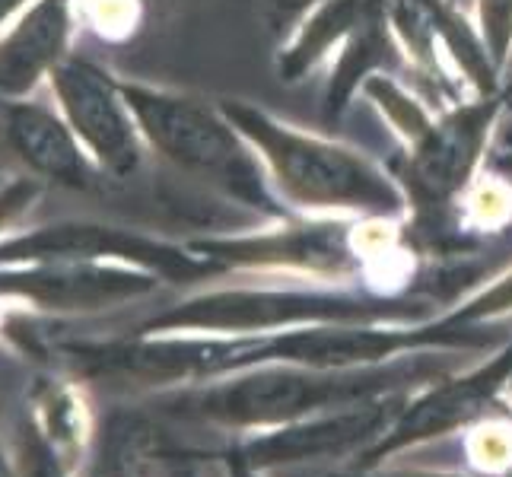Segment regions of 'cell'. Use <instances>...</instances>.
<instances>
[{
    "label": "cell",
    "mask_w": 512,
    "mask_h": 477,
    "mask_svg": "<svg viewBox=\"0 0 512 477\" xmlns=\"http://www.w3.org/2000/svg\"><path fill=\"white\" fill-rule=\"evenodd\" d=\"M194 252L223 271L350 287L379 296H411L423 252L411 220L382 217H306L287 214L242 233L191 242Z\"/></svg>",
    "instance_id": "6da1fadb"
},
{
    "label": "cell",
    "mask_w": 512,
    "mask_h": 477,
    "mask_svg": "<svg viewBox=\"0 0 512 477\" xmlns=\"http://www.w3.org/2000/svg\"><path fill=\"white\" fill-rule=\"evenodd\" d=\"M360 96L379 112L401 147L392 172L408 194L411 223L452 217L458 198L487 169V156L512 109L503 93L433 105L398 74H373Z\"/></svg>",
    "instance_id": "7a4b0ae2"
},
{
    "label": "cell",
    "mask_w": 512,
    "mask_h": 477,
    "mask_svg": "<svg viewBox=\"0 0 512 477\" xmlns=\"http://www.w3.org/2000/svg\"><path fill=\"white\" fill-rule=\"evenodd\" d=\"M229 121L258 153L290 214L408 220V194L395 172L347 140L299 128L249 99H220Z\"/></svg>",
    "instance_id": "3957f363"
},
{
    "label": "cell",
    "mask_w": 512,
    "mask_h": 477,
    "mask_svg": "<svg viewBox=\"0 0 512 477\" xmlns=\"http://www.w3.org/2000/svg\"><path fill=\"white\" fill-rule=\"evenodd\" d=\"M468 350H417L376 366L312 369V366H258L220 376L188 398L194 414L233 430H271L344 404L382 395L417 392L455 373Z\"/></svg>",
    "instance_id": "277c9868"
},
{
    "label": "cell",
    "mask_w": 512,
    "mask_h": 477,
    "mask_svg": "<svg viewBox=\"0 0 512 477\" xmlns=\"http://www.w3.org/2000/svg\"><path fill=\"white\" fill-rule=\"evenodd\" d=\"M121 93L137 118L144 144L172 169L261 220L290 214L274 194L258 153L220 102L134 80H121Z\"/></svg>",
    "instance_id": "5b68a950"
},
{
    "label": "cell",
    "mask_w": 512,
    "mask_h": 477,
    "mask_svg": "<svg viewBox=\"0 0 512 477\" xmlns=\"http://www.w3.org/2000/svg\"><path fill=\"white\" fill-rule=\"evenodd\" d=\"M436 309L420 296H379L322 284L223 287L153 318V331L185 334H271L315 325H417Z\"/></svg>",
    "instance_id": "8992f818"
},
{
    "label": "cell",
    "mask_w": 512,
    "mask_h": 477,
    "mask_svg": "<svg viewBox=\"0 0 512 477\" xmlns=\"http://www.w3.org/2000/svg\"><path fill=\"white\" fill-rule=\"evenodd\" d=\"M512 382V338L493 350V357L474 366H458L455 373L436 379L408 395L398 420L379 443L369 449L353 468H379L385 458L401 449H411L430 439H443L455 430H468L471 423L500 408V398Z\"/></svg>",
    "instance_id": "52a82bcc"
},
{
    "label": "cell",
    "mask_w": 512,
    "mask_h": 477,
    "mask_svg": "<svg viewBox=\"0 0 512 477\" xmlns=\"http://www.w3.org/2000/svg\"><path fill=\"white\" fill-rule=\"evenodd\" d=\"M408 395L411 392L369 398L284 423V427L258 430L249 439H242L236 446V455L261 474L274 468L344 462V458H357L360 462L392 430Z\"/></svg>",
    "instance_id": "ba28073f"
},
{
    "label": "cell",
    "mask_w": 512,
    "mask_h": 477,
    "mask_svg": "<svg viewBox=\"0 0 512 477\" xmlns=\"http://www.w3.org/2000/svg\"><path fill=\"white\" fill-rule=\"evenodd\" d=\"M51 83L61 99V112L83 150L102 172L131 179L144 163V134L121 93V80L83 58H64L51 70Z\"/></svg>",
    "instance_id": "9c48e42d"
},
{
    "label": "cell",
    "mask_w": 512,
    "mask_h": 477,
    "mask_svg": "<svg viewBox=\"0 0 512 477\" xmlns=\"http://www.w3.org/2000/svg\"><path fill=\"white\" fill-rule=\"evenodd\" d=\"M4 147L32 172L70 188L90 185V159L64 118L35 102H0Z\"/></svg>",
    "instance_id": "30bf717a"
},
{
    "label": "cell",
    "mask_w": 512,
    "mask_h": 477,
    "mask_svg": "<svg viewBox=\"0 0 512 477\" xmlns=\"http://www.w3.org/2000/svg\"><path fill=\"white\" fill-rule=\"evenodd\" d=\"M388 13V0H325L299 23L284 42L274 45L277 80L296 86L334 61V55L357 35L366 23Z\"/></svg>",
    "instance_id": "8fae6325"
},
{
    "label": "cell",
    "mask_w": 512,
    "mask_h": 477,
    "mask_svg": "<svg viewBox=\"0 0 512 477\" xmlns=\"http://www.w3.org/2000/svg\"><path fill=\"white\" fill-rule=\"evenodd\" d=\"M70 35L67 0H39L20 26L0 42V99L29 93L39 77L64 61V45Z\"/></svg>",
    "instance_id": "7c38bea8"
},
{
    "label": "cell",
    "mask_w": 512,
    "mask_h": 477,
    "mask_svg": "<svg viewBox=\"0 0 512 477\" xmlns=\"http://www.w3.org/2000/svg\"><path fill=\"white\" fill-rule=\"evenodd\" d=\"M452 220L458 236H497L512 226V182L484 169L474 185L458 198Z\"/></svg>",
    "instance_id": "4fadbf2b"
},
{
    "label": "cell",
    "mask_w": 512,
    "mask_h": 477,
    "mask_svg": "<svg viewBox=\"0 0 512 477\" xmlns=\"http://www.w3.org/2000/svg\"><path fill=\"white\" fill-rule=\"evenodd\" d=\"M446 315L458 325H503L512 318V264L490 284L458 299Z\"/></svg>",
    "instance_id": "5bb4252c"
},
{
    "label": "cell",
    "mask_w": 512,
    "mask_h": 477,
    "mask_svg": "<svg viewBox=\"0 0 512 477\" xmlns=\"http://www.w3.org/2000/svg\"><path fill=\"white\" fill-rule=\"evenodd\" d=\"M471 20L493 67H497L503 77V70L512 61V0H474Z\"/></svg>",
    "instance_id": "9a60e30c"
},
{
    "label": "cell",
    "mask_w": 512,
    "mask_h": 477,
    "mask_svg": "<svg viewBox=\"0 0 512 477\" xmlns=\"http://www.w3.org/2000/svg\"><path fill=\"white\" fill-rule=\"evenodd\" d=\"M322 4L325 0H261V23L274 39V45H280L315 7H322Z\"/></svg>",
    "instance_id": "2e32d148"
},
{
    "label": "cell",
    "mask_w": 512,
    "mask_h": 477,
    "mask_svg": "<svg viewBox=\"0 0 512 477\" xmlns=\"http://www.w3.org/2000/svg\"><path fill=\"white\" fill-rule=\"evenodd\" d=\"M319 477H471L458 471H427V468H347V471H325ZM478 477V474H474Z\"/></svg>",
    "instance_id": "e0dca14e"
},
{
    "label": "cell",
    "mask_w": 512,
    "mask_h": 477,
    "mask_svg": "<svg viewBox=\"0 0 512 477\" xmlns=\"http://www.w3.org/2000/svg\"><path fill=\"white\" fill-rule=\"evenodd\" d=\"M226 465H229V477H261V471H255L249 462H242L236 452L226 455Z\"/></svg>",
    "instance_id": "ac0fdd59"
},
{
    "label": "cell",
    "mask_w": 512,
    "mask_h": 477,
    "mask_svg": "<svg viewBox=\"0 0 512 477\" xmlns=\"http://www.w3.org/2000/svg\"><path fill=\"white\" fill-rule=\"evenodd\" d=\"M497 144L503 147V150H509L512 153V112L506 115V121H503V128H500V140Z\"/></svg>",
    "instance_id": "d6986e66"
},
{
    "label": "cell",
    "mask_w": 512,
    "mask_h": 477,
    "mask_svg": "<svg viewBox=\"0 0 512 477\" xmlns=\"http://www.w3.org/2000/svg\"><path fill=\"white\" fill-rule=\"evenodd\" d=\"M503 96H506V102L512 105V61H509V67L503 70ZM512 112V109H509Z\"/></svg>",
    "instance_id": "ffe728a7"
},
{
    "label": "cell",
    "mask_w": 512,
    "mask_h": 477,
    "mask_svg": "<svg viewBox=\"0 0 512 477\" xmlns=\"http://www.w3.org/2000/svg\"><path fill=\"white\" fill-rule=\"evenodd\" d=\"M20 4H23V0H0V23H4L7 16H10L16 7H20Z\"/></svg>",
    "instance_id": "44dd1931"
},
{
    "label": "cell",
    "mask_w": 512,
    "mask_h": 477,
    "mask_svg": "<svg viewBox=\"0 0 512 477\" xmlns=\"http://www.w3.org/2000/svg\"><path fill=\"white\" fill-rule=\"evenodd\" d=\"M506 395H509V401H512V382H509V388H506Z\"/></svg>",
    "instance_id": "7402d4cb"
},
{
    "label": "cell",
    "mask_w": 512,
    "mask_h": 477,
    "mask_svg": "<svg viewBox=\"0 0 512 477\" xmlns=\"http://www.w3.org/2000/svg\"><path fill=\"white\" fill-rule=\"evenodd\" d=\"M179 477H194V474H179Z\"/></svg>",
    "instance_id": "603a6c76"
}]
</instances>
